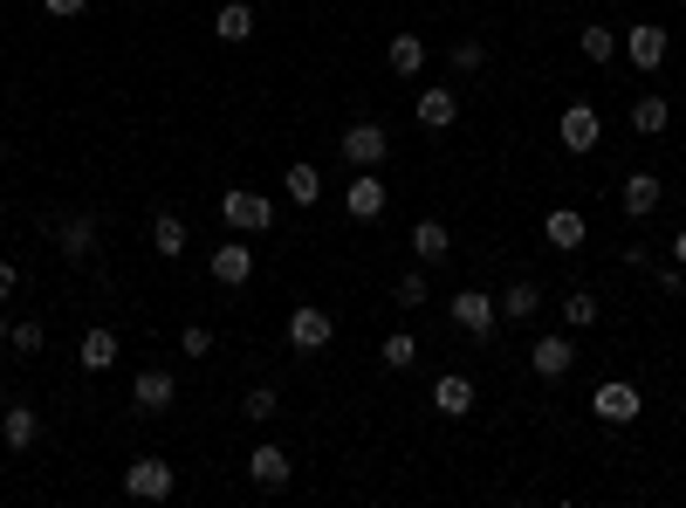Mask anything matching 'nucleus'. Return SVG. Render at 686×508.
Wrapping results in <instances>:
<instances>
[{
	"instance_id": "f257e3e1",
	"label": "nucleus",
	"mask_w": 686,
	"mask_h": 508,
	"mask_svg": "<svg viewBox=\"0 0 686 508\" xmlns=\"http://www.w3.org/2000/svg\"><path fill=\"white\" fill-rule=\"evenodd\" d=\"M220 220H227V233H268L275 227V200L255 192V186H227L220 192Z\"/></svg>"
},
{
	"instance_id": "f03ea898",
	"label": "nucleus",
	"mask_w": 686,
	"mask_h": 508,
	"mask_svg": "<svg viewBox=\"0 0 686 508\" xmlns=\"http://www.w3.org/2000/svg\"><path fill=\"white\" fill-rule=\"evenodd\" d=\"M172 488H179V475H172V460H158V454H145V460L125 467V495L131 501H166Z\"/></svg>"
},
{
	"instance_id": "7ed1b4c3",
	"label": "nucleus",
	"mask_w": 686,
	"mask_h": 508,
	"mask_svg": "<svg viewBox=\"0 0 686 508\" xmlns=\"http://www.w3.org/2000/svg\"><path fill=\"white\" fill-rule=\"evenodd\" d=\"M454 323H460L474 343H495L501 309H495V296H488V289H460V296H454Z\"/></svg>"
},
{
	"instance_id": "20e7f679",
	"label": "nucleus",
	"mask_w": 686,
	"mask_h": 508,
	"mask_svg": "<svg viewBox=\"0 0 686 508\" xmlns=\"http://www.w3.org/2000/svg\"><path fill=\"white\" fill-rule=\"evenodd\" d=\"M337 145H344V159H350L357 172H378V166H385V151H391V131L365 117V124H350V131H344Z\"/></svg>"
},
{
	"instance_id": "39448f33",
	"label": "nucleus",
	"mask_w": 686,
	"mask_h": 508,
	"mask_svg": "<svg viewBox=\"0 0 686 508\" xmlns=\"http://www.w3.org/2000/svg\"><path fill=\"white\" fill-rule=\"evenodd\" d=\"M590 412H597L604 426H632V419L645 412V399H638V385L612 378V385H597V392H590Z\"/></svg>"
},
{
	"instance_id": "423d86ee",
	"label": "nucleus",
	"mask_w": 686,
	"mask_h": 508,
	"mask_svg": "<svg viewBox=\"0 0 686 508\" xmlns=\"http://www.w3.org/2000/svg\"><path fill=\"white\" fill-rule=\"evenodd\" d=\"M330 309H316V302H302V309H289V350H302V358H316L322 343H330Z\"/></svg>"
},
{
	"instance_id": "0eeeda50",
	"label": "nucleus",
	"mask_w": 686,
	"mask_h": 508,
	"mask_svg": "<svg viewBox=\"0 0 686 508\" xmlns=\"http://www.w3.org/2000/svg\"><path fill=\"white\" fill-rule=\"evenodd\" d=\"M529 371H536V378H570V371H577V343L563 337V330L536 337V343H529Z\"/></svg>"
},
{
	"instance_id": "6e6552de",
	"label": "nucleus",
	"mask_w": 686,
	"mask_h": 508,
	"mask_svg": "<svg viewBox=\"0 0 686 508\" xmlns=\"http://www.w3.org/2000/svg\"><path fill=\"white\" fill-rule=\"evenodd\" d=\"M666 49H673V34H666L659 21H638V28L625 34V56H632V69H638V76H653V69L666 62Z\"/></svg>"
},
{
	"instance_id": "1a4fd4ad",
	"label": "nucleus",
	"mask_w": 686,
	"mask_h": 508,
	"mask_svg": "<svg viewBox=\"0 0 686 508\" xmlns=\"http://www.w3.org/2000/svg\"><path fill=\"white\" fill-rule=\"evenodd\" d=\"M207 276H213L220 289H240V282L255 276V248H248V241H220L213 261H207Z\"/></svg>"
},
{
	"instance_id": "9d476101",
	"label": "nucleus",
	"mask_w": 686,
	"mask_h": 508,
	"mask_svg": "<svg viewBox=\"0 0 686 508\" xmlns=\"http://www.w3.org/2000/svg\"><path fill=\"white\" fill-rule=\"evenodd\" d=\"M172 399H179V385H172V371H158V365H151V371H138V385H131V406H138L145 419H158V412H166Z\"/></svg>"
},
{
	"instance_id": "9b49d317",
	"label": "nucleus",
	"mask_w": 686,
	"mask_h": 508,
	"mask_svg": "<svg viewBox=\"0 0 686 508\" xmlns=\"http://www.w3.org/2000/svg\"><path fill=\"white\" fill-rule=\"evenodd\" d=\"M248 475H255V488H268V495H275V488H289L296 460H289V447H275V440H268V447H255V454H248Z\"/></svg>"
},
{
	"instance_id": "f8f14e48",
	"label": "nucleus",
	"mask_w": 686,
	"mask_h": 508,
	"mask_svg": "<svg viewBox=\"0 0 686 508\" xmlns=\"http://www.w3.org/2000/svg\"><path fill=\"white\" fill-rule=\"evenodd\" d=\"M433 412H439V419H467V412H474V378H467V371L433 378Z\"/></svg>"
},
{
	"instance_id": "ddd939ff",
	"label": "nucleus",
	"mask_w": 686,
	"mask_h": 508,
	"mask_svg": "<svg viewBox=\"0 0 686 508\" xmlns=\"http://www.w3.org/2000/svg\"><path fill=\"white\" fill-rule=\"evenodd\" d=\"M597 138H604V124H597L590 103H570V110H563V151H577V159H584V151H597Z\"/></svg>"
},
{
	"instance_id": "4468645a",
	"label": "nucleus",
	"mask_w": 686,
	"mask_h": 508,
	"mask_svg": "<svg viewBox=\"0 0 686 508\" xmlns=\"http://www.w3.org/2000/svg\"><path fill=\"white\" fill-rule=\"evenodd\" d=\"M618 207H625V220H653V213H659V179H653V172H632V179L618 186Z\"/></svg>"
},
{
	"instance_id": "2eb2a0df",
	"label": "nucleus",
	"mask_w": 686,
	"mask_h": 508,
	"mask_svg": "<svg viewBox=\"0 0 686 508\" xmlns=\"http://www.w3.org/2000/svg\"><path fill=\"white\" fill-rule=\"evenodd\" d=\"M344 207H350V220H378V213H385V179H378V172H357V179L344 186Z\"/></svg>"
},
{
	"instance_id": "dca6fc26",
	"label": "nucleus",
	"mask_w": 686,
	"mask_h": 508,
	"mask_svg": "<svg viewBox=\"0 0 686 508\" xmlns=\"http://www.w3.org/2000/svg\"><path fill=\"white\" fill-rule=\"evenodd\" d=\"M56 248H62L69 261H90V255H97V213H69V220L56 227Z\"/></svg>"
},
{
	"instance_id": "f3484780",
	"label": "nucleus",
	"mask_w": 686,
	"mask_h": 508,
	"mask_svg": "<svg viewBox=\"0 0 686 508\" xmlns=\"http://www.w3.org/2000/svg\"><path fill=\"white\" fill-rule=\"evenodd\" d=\"M584 233H590V227H584V213H577V207H556V213L543 220V241H549V248H563V255H577V248H584Z\"/></svg>"
},
{
	"instance_id": "a211bd4d",
	"label": "nucleus",
	"mask_w": 686,
	"mask_h": 508,
	"mask_svg": "<svg viewBox=\"0 0 686 508\" xmlns=\"http://www.w3.org/2000/svg\"><path fill=\"white\" fill-rule=\"evenodd\" d=\"M454 117H460V97H454L447 83L419 90V124H426V131H454Z\"/></svg>"
},
{
	"instance_id": "6ab92c4d",
	"label": "nucleus",
	"mask_w": 686,
	"mask_h": 508,
	"mask_svg": "<svg viewBox=\"0 0 686 508\" xmlns=\"http://www.w3.org/2000/svg\"><path fill=\"white\" fill-rule=\"evenodd\" d=\"M412 255H419L426 268H439V261H447V255H454V233H447V220H433V213H426V220L412 227Z\"/></svg>"
},
{
	"instance_id": "aec40b11",
	"label": "nucleus",
	"mask_w": 686,
	"mask_h": 508,
	"mask_svg": "<svg viewBox=\"0 0 686 508\" xmlns=\"http://www.w3.org/2000/svg\"><path fill=\"white\" fill-rule=\"evenodd\" d=\"M0 440H8L14 454H28L34 440H42V412H34V406H8V419H0Z\"/></svg>"
},
{
	"instance_id": "412c9836",
	"label": "nucleus",
	"mask_w": 686,
	"mask_h": 508,
	"mask_svg": "<svg viewBox=\"0 0 686 508\" xmlns=\"http://www.w3.org/2000/svg\"><path fill=\"white\" fill-rule=\"evenodd\" d=\"M76 358H83V371H110L117 365V330H83V343H76Z\"/></svg>"
},
{
	"instance_id": "4be33fe9",
	"label": "nucleus",
	"mask_w": 686,
	"mask_h": 508,
	"mask_svg": "<svg viewBox=\"0 0 686 508\" xmlns=\"http://www.w3.org/2000/svg\"><path fill=\"white\" fill-rule=\"evenodd\" d=\"M213 34H220V42H248V34H255V8H248V0H227V8L213 14Z\"/></svg>"
},
{
	"instance_id": "5701e85b",
	"label": "nucleus",
	"mask_w": 686,
	"mask_h": 508,
	"mask_svg": "<svg viewBox=\"0 0 686 508\" xmlns=\"http://www.w3.org/2000/svg\"><path fill=\"white\" fill-rule=\"evenodd\" d=\"M666 124H673V103H666V97H638V103H632V131H638V138H659Z\"/></svg>"
},
{
	"instance_id": "b1692460",
	"label": "nucleus",
	"mask_w": 686,
	"mask_h": 508,
	"mask_svg": "<svg viewBox=\"0 0 686 508\" xmlns=\"http://www.w3.org/2000/svg\"><path fill=\"white\" fill-rule=\"evenodd\" d=\"M186 241H192V233H186V220H179V213H158V220H151V248L166 255V261H179V255H186Z\"/></svg>"
},
{
	"instance_id": "393cba45",
	"label": "nucleus",
	"mask_w": 686,
	"mask_h": 508,
	"mask_svg": "<svg viewBox=\"0 0 686 508\" xmlns=\"http://www.w3.org/2000/svg\"><path fill=\"white\" fill-rule=\"evenodd\" d=\"M385 62H391L398 76H419V69H426V42H419V34H391V49H385Z\"/></svg>"
},
{
	"instance_id": "a878e982",
	"label": "nucleus",
	"mask_w": 686,
	"mask_h": 508,
	"mask_svg": "<svg viewBox=\"0 0 686 508\" xmlns=\"http://www.w3.org/2000/svg\"><path fill=\"white\" fill-rule=\"evenodd\" d=\"M495 309H501L508 323H521V317H536V309H543V289L536 282H515L508 296H495Z\"/></svg>"
},
{
	"instance_id": "bb28decb",
	"label": "nucleus",
	"mask_w": 686,
	"mask_h": 508,
	"mask_svg": "<svg viewBox=\"0 0 686 508\" xmlns=\"http://www.w3.org/2000/svg\"><path fill=\"white\" fill-rule=\"evenodd\" d=\"M378 358H385V371H412V365H419V337H406V330H391V337L378 343Z\"/></svg>"
},
{
	"instance_id": "cd10ccee",
	"label": "nucleus",
	"mask_w": 686,
	"mask_h": 508,
	"mask_svg": "<svg viewBox=\"0 0 686 508\" xmlns=\"http://www.w3.org/2000/svg\"><path fill=\"white\" fill-rule=\"evenodd\" d=\"M577 49H584V62H612V56H618V34L604 28V21H590V28L577 34Z\"/></svg>"
},
{
	"instance_id": "c85d7f7f",
	"label": "nucleus",
	"mask_w": 686,
	"mask_h": 508,
	"mask_svg": "<svg viewBox=\"0 0 686 508\" xmlns=\"http://www.w3.org/2000/svg\"><path fill=\"white\" fill-rule=\"evenodd\" d=\"M289 200H296V207H316V200H322V172H316V166H289Z\"/></svg>"
},
{
	"instance_id": "c756f323",
	"label": "nucleus",
	"mask_w": 686,
	"mask_h": 508,
	"mask_svg": "<svg viewBox=\"0 0 686 508\" xmlns=\"http://www.w3.org/2000/svg\"><path fill=\"white\" fill-rule=\"evenodd\" d=\"M563 323H570V330H590V323H597V296L570 289V296H563Z\"/></svg>"
},
{
	"instance_id": "7c9ffc66",
	"label": "nucleus",
	"mask_w": 686,
	"mask_h": 508,
	"mask_svg": "<svg viewBox=\"0 0 686 508\" xmlns=\"http://www.w3.org/2000/svg\"><path fill=\"white\" fill-rule=\"evenodd\" d=\"M391 296H398V309H426V302H433V289H426L419 268H412V276H398V289H391Z\"/></svg>"
},
{
	"instance_id": "2f4dec72",
	"label": "nucleus",
	"mask_w": 686,
	"mask_h": 508,
	"mask_svg": "<svg viewBox=\"0 0 686 508\" xmlns=\"http://www.w3.org/2000/svg\"><path fill=\"white\" fill-rule=\"evenodd\" d=\"M240 412H248V419H255V426H268V419H275V412H281V399H275V392H268V385H255V392H248V399H240Z\"/></svg>"
},
{
	"instance_id": "473e14b6",
	"label": "nucleus",
	"mask_w": 686,
	"mask_h": 508,
	"mask_svg": "<svg viewBox=\"0 0 686 508\" xmlns=\"http://www.w3.org/2000/svg\"><path fill=\"white\" fill-rule=\"evenodd\" d=\"M179 350H186V358H213V330H207V323H186V330H179Z\"/></svg>"
},
{
	"instance_id": "72a5a7b5",
	"label": "nucleus",
	"mask_w": 686,
	"mask_h": 508,
	"mask_svg": "<svg viewBox=\"0 0 686 508\" xmlns=\"http://www.w3.org/2000/svg\"><path fill=\"white\" fill-rule=\"evenodd\" d=\"M8 343H14V358H34V350H42V323H34V317H28V323H14V330H8Z\"/></svg>"
},
{
	"instance_id": "f704fd0d",
	"label": "nucleus",
	"mask_w": 686,
	"mask_h": 508,
	"mask_svg": "<svg viewBox=\"0 0 686 508\" xmlns=\"http://www.w3.org/2000/svg\"><path fill=\"white\" fill-rule=\"evenodd\" d=\"M480 62H488V49H480V42H454V69H460V76H480Z\"/></svg>"
},
{
	"instance_id": "c9c22d12",
	"label": "nucleus",
	"mask_w": 686,
	"mask_h": 508,
	"mask_svg": "<svg viewBox=\"0 0 686 508\" xmlns=\"http://www.w3.org/2000/svg\"><path fill=\"white\" fill-rule=\"evenodd\" d=\"M42 8H49L56 21H76V14H83V8H90V0H42Z\"/></svg>"
},
{
	"instance_id": "e433bc0d",
	"label": "nucleus",
	"mask_w": 686,
	"mask_h": 508,
	"mask_svg": "<svg viewBox=\"0 0 686 508\" xmlns=\"http://www.w3.org/2000/svg\"><path fill=\"white\" fill-rule=\"evenodd\" d=\"M14 289H21V268H14V261H0V302H8Z\"/></svg>"
},
{
	"instance_id": "4c0bfd02",
	"label": "nucleus",
	"mask_w": 686,
	"mask_h": 508,
	"mask_svg": "<svg viewBox=\"0 0 686 508\" xmlns=\"http://www.w3.org/2000/svg\"><path fill=\"white\" fill-rule=\"evenodd\" d=\"M673 261H679V268H686V227H679V233H673Z\"/></svg>"
},
{
	"instance_id": "58836bf2",
	"label": "nucleus",
	"mask_w": 686,
	"mask_h": 508,
	"mask_svg": "<svg viewBox=\"0 0 686 508\" xmlns=\"http://www.w3.org/2000/svg\"><path fill=\"white\" fill-rule=\"evenodd\" d=\"M8 330H14V323H8V317H0V343H8Z\"/></svg>"
}]
</instances>
